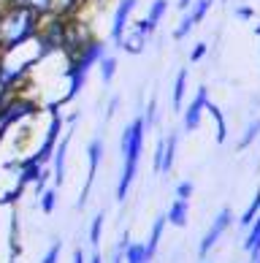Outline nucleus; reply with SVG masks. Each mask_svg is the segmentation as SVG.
I'll use <instances>...</instances> for the list:
<instances>
[{"mask_svg": "<svg viewBox=\"0 0 260 263\" xmlns=\"http://www.w3.org/2000/svg\"><path fill=\"white\" fill-rule=\"evenodd\" d=\"M125 263H149L144 245H136V241H133V245L125 247Z\"/></svg>", "mask_w": 260, "mask_h": 263, "instance_id": "obj_21", "label": "nucleus"}, {"mask_svg": "<svg viewBox=\"0 0 260 263\" xmlns=\"http://www.w3.org/2000/svg\"><path fill=\"white\" fill-rule=\"evenodd\" d=\"M41 174H44V165L27 158V160L22 163V168H19V184H30V182H38V179H41Z\"/></svg>", "mask_w": 260, "mask_h": 263, "instance_id": "obj_16", "label": "nucleus"}, {"mask_svg": "<svg viewBox=\"0 0 260 263\" xmlns=\"http://www.w3.org/2000/svg\"><path fill=\"white\" fill-rule=\"evenodd\" d=\"M190 6H192V0H179V8H185V11H187Z\"/></svg>", "mask_w": 260, "mask_h": 263, "instance_id": "obj_35", "label": "nucleus"}, {"mask_svg": "<svg viewBox=\"0 0 260 263\" xmlns=\"http://www.w3.org/2000/svg\"><path fill=\"white\" fill-rule=\"evenodd\" d=\"M87 160H90V174H87V184H84V190H82L79 206H84L87 198H90V187H92L95 174H98L101 160H103V139H101V136H95V139H92L90 144H87Z\"/></svg>", "mask_w": 260, "mask_h": 263, "instance_id": "obj_9", "label": "nucleus"}, {"mask_svg": "<svg viewBox=\"0 0 260 263\" xmlns=\"http://www.w3.org/2000/svg\"><path fill=\"white\" fill-rule=\"evenodd\" d=\"M90 263H103V260H101V255H92V258H90Z\"/></svg>", "mask_w": 260, "mask_h": 263, "instance_id": "obj_36", "label": "nucleus"}, {"mask_svg": "<svg viewBox=\"0 0 260 263\" xmlns=\"http://www.w3.org/2000/svg\"><path fill=\"white\" fill-rule=\"evenodd\" d=\"M211 3H214V0H192V6L187 8V14L182 16V22L176 25V30H173V38H176V41H182V38H187L192 27L201 25V22L206 19V14H209Z\"/></svg>", "mask_w": 260, "mask_h": 263, "instance_id": "obj_5", "label": "nucleus"}, {"mask_svg": "<svg viewBox=\"0 0 260 263\" xmlns=\"http://www.w3.org/2000/svg\"><path fill=\"white\" fill-rule=\"evenodd\" d=\"M103 217H106V214H95V220H92V228H90V241H92V245H98V241H101Z\"/></svg>", "mask_w": 260, "mask_h": 263, "instance_id": "obj_27", "label": "nucleus"}, {"mask_svg": "<svg viewBox=\"0 0 260 263\" xmlns=\"http://www.w3.org/2000/svg\"><path fill=\"white\" fill-rule=\"evenodd\" d=\"M14 3L30 8V11H35L38 16H41V14H52V0H14Z\"/></svg>", "mask_w": 260, "mask_h": 263, "instance_id": "obj_22", "label": "nucleus"}, {"mask_svg": "<svg viewBox=\"0 0 260 263\" xmlns=\"http://www.w3.org/2000/svg\"><path fill=\"white\" fill-rule=\"evenodd\" d=\"M255 33H257V35H260V25H257V27H255Z\"/></svg>", "mask_w": 260, "mask_h": 263, "instance_id": "obj_37", "label": "nucleus"}, {"mask_svg": "<svg viewBox=\"0 0 260 263\" xmlns=\"http://www.w3.org/2000/svg\"><path fill=\"white\" fill-rule=\"evenodd\" d=\"M257 212H260V190L255 193V198H252V203L247 206V212L242 214V226H244V228L252 226V220L257 217Z\"/></svg>", "mask_w": 260, "mask_h": 263, "instance_id": "obj_23", "label": "nucleus"}, {"mask_svg": "<svg viewBox=\"0 0 260 263\" xmlns=\"http://www.w3.org/2000/svg\"><path fill=\"white\" fill-rule=\"evenodd\" d=\"M176 147H179V136H176V133H171L168 139H163V165H160V174H168V171L173 168Z\"/></svg>", "mask_w": 260, "mask_h": 263, "instance_id": "obj_14", "label": "nucleus"}, {"mask_svg": "<svg viewBox=\"0 0 260 263\" xmlns=\"http://www.w3.org/2000/svg\"><path fill=\"white\" fill-rule=\"evenodd\" d=\"M206 103H209V90H206V87H198V92H195V98L190 101V106H187V109H182V111H185V114H182V125H185L187 133L201 128V117H204V111H206Z\"/></svg>", "mask_w": 260, "mask_h": 263, "instance_id": "obj_7", "label": "nucleus"}, {"mask_svg": "<svg viewBox=\"0 0 260 263\" xmlns=\"http://www.w3.org/2000/svg\"><path fill=\"white\" fill-rule=\"evenodd\" d=\"M117 106H119V98H111V103H109V111H106V117H114V111H117Z\"/></svg>", "mask_w": 260, "mask_h": 263, "instance_id": "obj_33", "label": "nucleus"}, {"mask_svg": "<svg viewBox=\"0 0 260 263\" xmlns=\"http://www.w3.org/2000/svg\"><path fill=\"white\" fill-rule=\"evenodd\" d=\"M98 68H101V82H103V84H111L114 73H117V57L103 54V57H101V63H98Z\"/></svg>", "mask_w": 260, "mask_h": 263, "instance_id": "obj_20", "label": "nucleus"}, {"mask_svg": "<svg viewBox=\"0 0 260 263\" xmlns=\"http://www.w3.org/2000/svg\"><path fill=\"white\" fill-rule=\"evenodd\" d=\"M60 250H63V245H60V241H54V245L49 247V252L44 255L41 263H57V260H60Z\"/></svg>", "mask_w": 260, "mask_h": 263, "instance_id": "obj_29", "label": "nucleus"}, {"mask_svg": "<svg viewBox=\"0 0 260 263\" xmlns=\"http://www.w3.org/2000/svg\"><path fill=\"white\" fill-rule=\"evenodd\" d=\"M38 35V14L11 3L0 14V52H14Z\"/></svg>", "mask_w": 260, "mask_h": 263, "instance_id": "obj_1", "label": "nucleus"}, {"mask_svg": "<svg viewBox=\"0 0 260 263\" xmlns=\"http://www.w3.org/2000/svg\"><path fill=\"white\" fill-rule=\"evenodd\" d=\"M71 130L68 136H63L54 147V155H52V165H54V184H63V177H65V155H68V147H71Z\"/></svg>", "mask_w": 260, "mask_h": 263, "instance_id": "obj_11", "label": "nucleus"}, {"mask_svg": "<svg viewBox=\"0 0 260 263\" xmlns=\"http://www.w3.org/2000/svg\"><path fill=\"white\" fill-rule=\"evenodd\" d=\"M41 209L46 212V214H52L54 212V203H57V193L54 190H46V193H41Z\"/></svg>", "mask_w": 260, "mask_h": 263, "instance_id": "obj_28", "label": "nucleus"}, {"mask_svg": "<svg viewBox=\"0 0 260 263\" xmlns=\"http://www.w3.org/2000/svg\"><path fill=\"white\" fill-rule=\"evenodd\" d=\"M144 136H147V128H144V117H136L125 125L122 130V139H119V149H122V177L117 184V201L122 203L128 198V190L133 179H136V171H138V160H141V152H144Z\"/></svg>", "mask_w": 260, "mask_h": 263, "instance_id": "obj_2", "label": "nucleus"}, {"mask_svg": "<svg viewBox=\"0 0 260 263\" xmlns=\"http://www.w3.org/2000/svg\"><path fill=\"white\" fill-rule=\"evenodd\" d=\"M166 11H168V0H155V3L149 6V14L144 16V19H147V25L152 27V30H157V25L163 22Z\"/></svg>", "mask_w": 260, "mask_h": 263, "instance_id": "obj_18", "label": "nucleus"}, {"mask_svg": "<svg viewBox=\"0 0 260 263\" xmlns=\"http://www.w3.org/2000/svg\"><path fill=\"white\" fill-rule=\"evenodd\" d=\"M33 111H35V106L30 101H25V98H14V101L3 103V106H0V136L11 128L14 122L25 120V117L33 114Z\"/></svg>", "mask_w": 260, "mask_h": 263, "instance_id": "obj_6", "label": "nucleus"}, {"mask_svg": "<svg viewBox=\"0 0 260 263\" xmlns=\"http://www.w3.org/2000/svg\"><path fill=\"white\" fill-rule=\"evenodd\" d=\"M206 49H209L206 44H195V46H192V52H190V63L204 60V57H206Z\"/></svg>", "mask_w": 260, "mask_h": 263, "instance_id": "obj_30", "label": "nucleus"}, {"mask_svg": "<svg viewBox=\"0 0 260 263\" xmlns=\"http://www.w3.org/2000/svg\"><path fill=\"white\" fill-rule=\"evenodd\" d=\"M103 54H106V44H101V41H87L82 49H76L73 54H68V68H65V76H68V92H65V101H73L76 95L84 90L87 76H90V71L101 63Z\"/></svg>", "mask_w": 260, "mask_h": 263, "instance_id": "obj_3", "label": "nucleus"}, {"mask_svg": "<svg viewBox=\"0 0 260 263\" xmlns=\"http://www.w3.org/2000/svg\"><path fill=\"white\" fill-rule=\"evenodd\" d=\"M163 228H166V214H160V217L155 220V226H152V233H149V245L144 247V250H147V260H152V258H155L157 245H160V236H163Z\"/></svg>", "mask_w": 260, "mask_h": 263, "instance_id": "obj_17", "label": "nucleus"}, {"mask_svg": "<svg viewBox=\"0 0 260 263\" xmlns=\"http://www.w3.org/2000/svg\"><path fill=\"white\" fill-rule=\"evenodd\" d=\"M206 111L211 114V120L217 122V144H225V139H228V125H225V117H223V111L217 109L214 103H206Z\"/></svg>", "mask_w": 260, "mask_h": 263, "instance_id": "obj_19", "label": "nucleus"}, {"mask_svg": "<svg viewBox=\"0 0 260 263\" xmlns=\"http://www.w3.org/2000/svg\"><path fill=\"white\" fill-rule=\"evenodd\" d=\"M257 136H260V117H257L255 122H249V128H247V133L242 136V141H238V149H247L249 144H252V141L257 139Z\"/></svg>", "mask_w": 260, "mask_h": 263, "instance_id": "obj_24", "label": "nucleus"}, {"mask_svg": "<svg viewBox=\"0 0 260 263\" xmlns=\"http://www.w3.org/2000/svg\"><path fill=\"white\" fill-rule=\"evenodd\" d=\"M138 0H119L117 8H114V19H111V41L119 46L125 30H128V22H130V14L136 11Z\"/></svg>", "mask_w": 260, "mask_h": 263, "instance_id": "obj_10", "label": "nucleus"}, {"mask_svg": "<svg viewBox=\"0 0 260 263\" xmlns=\"http://www.w3.org/2000/svg\"><path fill=\"white\" fill-rule=\"evenodd\" d=\"M190 196H192V182H179V187H176V198L190 201Z\"/></svg>", "mask_w": 260, "mask_h": 263, "instance_id": "obj_31", "label": "nucleus"}, {"mask_svg": "<svg viewBox=\"0 0 260 263\" xmlns=\"http://www.w3.org/2000/svg\"><path fill=\"white\" fill-rule=\"evenodd\" d=\"M147 41H149V35H147V33H141L138 27L133 25V30H125L119 46H122L125 52H130V54H141V52H144V46H147Z\"/></svg>", "mask_w": 260, "mask_h": 263, "instance_id": "obj_12", "label": "nucleus"}, {"mask_svg": "<svg viewBox=\"0 0 260 263\" xmlns=\"http://www.w3.org/2000/svg\"><path fill=\"white\" fill-rule=\"evenodd\" d=\"M52 122H49V128H46V139H44V144H41V149H38L30 160H35V163H41V165H46L52 160V155H54V147H57V139H60V130H63V117H60V111H57V106H52Z\"/></svg>", "mask_w": 260, "mask_h": 263, "instance_id": "obj_4", "label": "nucleus"}, {"mask_svg": "<svg viewBox=\"0 0 260 263\" xmlns=\"http://www.w3.org/2000/svg\"><path fill=\"white\" fill-rule=\"evenodd\" d=\"M230 222H233V212H230V209H223V212L217 214L214 222H211V228L206 231L204 241H201V247H198V255H201V258H206V255H209L211 247H214L217 241H219V236H223V233L228 231Z\"/></svg>", "mask_w": 260, "mask_h": 263, "instance_id": "obj_8", "label": "nucleus"}, {"mask_svg": "<svg viewBox=\"0 0 260 263\" xmlns=\"http://www.w3.org/2000/svg\"><path fill=\"white\" fill-rule=\"evenodd\" d=\"M185 92H187V68H182V71L176 73L173 92H171V106H173V111H182V106H185Z\"/></svg>", "mask_w": 260, "mask_h": 263, "instance_id": "obj_13", "label": "nucleus"}, {"mask_svg": "<svg viewBox=\"0 0 260 263\" xmlns=\"http://www.w3.org/2000/svg\"><path fill=\"white\" fill-rule=\"evenodd\" d=\"M155 122H157V101L152 98V101H149V106H147V114H144V128L149 130Z\"/></svg>", "mask_w": 260, "mask_h": 263, "instance_id": "obj_26", "label": "nucleus"}, {"mask_svg": "<svg viewBox=\"0 0 260 263\" xmlns=\"http://www.w3.org/2000/svg\"><path fill=\"white\" fill-rule=\"evenodd\" d=\"M236 16H238V19H252L255 14H252V8H249V6H238V8H236Z\"/></svg>", "mask_w": 260, "mask_h": 263, "instance_id": "obj_32", "label": "nucleus"}, {"mask_svg": "<svg viewBox=\"0 0 260 263\" xmlns=\"http://www.w3.org/2000/svg\"><path fill=\"white\" fill-rule=\"evenodd\" d=\"M187 212H190L187 201L176 198V201L171 203L168 214H166V222H171V226H176V228H185V226H187Z\"/></svg>", "mask_w": 260, "mask_h": 263, "instance_id": "obj_15", "label": "nucleus"}, {"mask_svg": "<svg viewBox=\"0 0 260 263\" xmlns=\"http://www.w3.org/2000/svg\"><path fill=\"white\" fill-rule=\"evenodd\" d=\"M73 263H84V252H82V250L73 252Z\"/></svg>", "mask_w": 260, "mask_h": 263, "instance_id": "obj_34", "label": "nucleus"}, {"mask_svg": "<svg viewBox=\"0 0 260 263\" xmlns=\"http://www.w3.org/2000/svg\"><path fill=\"white\" fill-rule=\"evenodd\" d=\"M76 6H79V0H52V14H57V16H63V14H68V11H73Z\"/></svg>", "mask_w": 260, "mask_h": 263, "instance_id": "obj_25", "label": "nucleus"}]
</instances>
